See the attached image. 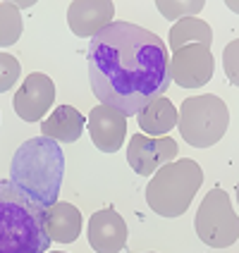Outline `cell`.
<instances>
[{
  "label": "cell",
  "mask_w": 239,
  "mask_h": 253,
  "mask_svg": "<svg viewBox=\"0 0 239 253\" xmlns=\"http://www.w3.org/2000/svg\"><path fill=\"white\" fill-rule=\"evenodd\" d=\"M168 48L153 31L113 22L89 43V82L100 105L137 115L170 88Z\"/></svg>",
  "instance_id": "cell-1"
},
{
  "label": "cell",
  "mask_w": 239,
  "mask_h": 253,
  "mask_svg": "<svg viewBox=\"0 0 239 253\" xmlns=\"http://www.w3.org/2000/svg\"><path fill=\"white\" fill-rule=\"evenodd\" d=\"M62 174H65L62 148L60 143L46 136L24 141L17 148L10 165L12 184L41 208L57 203Z\"/></svg>",
  "instance_id": "cell-2"
},
{
  "label": "cell",
  "mask_w": 239,
  "mask_h": 253,
  "mask_svg": "<svg viewBox=\"0 0 239 253\" xmlns=\"http://www.w3.org/2000/svg\"><path fill=\"white\" fill-rule=\"evenodd\" d=\"M48 246L43 208L12 182L0 179V253H46Z\"/></svg>",
  "instance_id": "cell-3"
},
{
  "label": "cell",
  "mask_w": 239,
  "mask_h": 253,
  "mask_svg": "<svg viewBox=\"0 0 239 253\" xmlns=\"http://www.w3.org/2000/svg\"><path fill=\"white\" fill-rule=\"evenodd\" d=\"M203 182V169L196 160H172L153 172L146 184V203L160 217H180L191 206Z\"/></svg>",
  "instance_id": "cell-4"
},
{
  "label": "cell",
  "mask_w": 239,
  "mask_h": 253,
  "mask_svg": "<svg viewBox=\"0 0 239 253\" xmlns=\"http://www.w3.org/2000/svg\"><path fill=\"white\" fill-rule=\"evenodd\" d=\"M230 125V110L225 100L203 93L182 103L177 110V126L182 139L194 148H211L225 136Z\"/></svg>",
  "instance_id": "cell-5"
},
{
  "label": "cell",
  "mask_w": 239,
  "mask_h": 253,
  "mask_svg": "<svg viewBox=\"0 0 239 253\" xmlns=\"http://www.w3.org/2000/svg\"><path fill=\"white\" fill-rule=\"evenodd\" d=\"M196 234L213 249H227L239 239V220L225 189L215 186L196 211Z\"/></svg>",
  "instance_id": "cell-6"
},
{
  "label": "cell",
  "mask_w": 239,
  "mask_h": 253,
  "mask_svg": "<svg viewBox=\"0 0 239 253\" xmlns=\"http://www.w3.org/2000/svg\"><path fill=\"white\" fill-rule=\"evenodd\" d=\"M170 82L180 88H201L213 79L215 72V60H213L211 48L206 45H184L172 53V60H168Z\"/></svg>",
  "instance_id": "cell-7"
},
{
  "label": "cell",
  "mask_w": 239,
  "mask_h": 253,
  "mask_svg": "<svg viewBox=\"0 0 239 253\" xmlns=\"http://www.w3.org/2000/svg\"><path fill=\"white\" fill-rule=\"evenodd\" d=\"M177 141L170 136H146V134H134L127 146V163L141 177H151L153 172L172 163L177 155Z\"/></svg>",
  "instance_id": "cell-8"
},
{
  "label": "cell",
  "mask_w": 239,
  "mask_h": 253,
  "mask_svg": "<svg viewBox=\"0 0 239 253\" xmlns=\"http://www.w3.org/2000/svg\"><path fill=\"white\" fill-rule=\"evenodd\" d=\"M55 100V84L50 82L48 74L34 72L22 82L12 98L14 113L19 115V120L24 122H39L46 117Z\"/></svg>",
  "instance_id": "cell-9"
},
{
  "label": "cell",
  "mask_w": 239,
  "mask_h": 253,
  "mask_svg": "<svg viewBox=\"0 0 239 253\" xmlns=\"http://www.w3.org/2000/svg\"><path fill=\"white\" fill-rule=\"evenodd\" d=\"M113 0H74L67 7V24L79 39H94L98 31L113 24Z\"/></svg>",
  "instance_id": "cell-10"
},
{
  "label": "cell",
  "mask_w": 239,
  "mask_h": 253,
  "mask_svg": "<svg viewBox=\"0 0 239 253\" xmlns=\"http://www.w3.org/2000/svg\"><path fill=\"white\" fill-rule=\"evenodd\" d=\"M89 134L94 146L103 153H117L127 136V120L110 105H96L89 115Z\"/></svg>",
  "instance_id": "cell-11"
},
{
  "label": "cell",
  "mask_w": 239,
  "mask_h": 253,
  "mask_svg": "<svg viewBox=\"0 0 239 253\" xmlns=\"http://www.w3.org/2000/svg\"><path fill=\"white\" fill-rule=\"evenodd\" d=\"M89 244L96 253H120L127 244V222L115 208H103L89 220Z\"/></svg>",
  "instance_id": "cell-12"
},
{
  "label": "cell",
  "mask_w": 239,
  "mask_h": 253,
  "mask_svg": "<svg viewBox=\"0 0 239 253\" xmlns=\"http://www.w3.org/2000/svg\"><path fill=\"white\" fill-rule=\"evenodd\" d=\"M43 227L50 241L72 244L82 234V212L67 201H57L53 206L43 208Z\"/></svg>",
  "instance_id": "cell-13"
},
{
  "label": "cell",
  "mask_w": 239,
  "mask_h": 253,
  "mask_svg": "<svg viewBox=\"0 0 239 253\" xmlns=\"http://www.w3.org/2000/svg\"><path fill=\"white\" fill-rule=\"evenodd\" d=\"M84 115L72 105L55 108L48 120L41 122V131L46 139H53L55 143H74L84 131Z\"/></svg>",
  "instance_id": "cell-14"
},
{
  "label": "cell",
  "mask_w": 239,
  "mask_h": 253,
  "mask_svg": "<svg viewBox=\"0 0 239 253\" xmlns=\"http://www.w3.org/2000/svg\"><path fill=\"white\" fill-rule=\"evenodd\" d=\"M137 122L141 126V134L146 136H165L172 126L177 125V108L165 96L151 100L137 113Z\"/></svg>",
  "instance_id": "cell-15"
},
{
  "label": "cell",
  "mask_w": 239,
  "mask_h": 253,
  "mask_svg": "<svg viewBox=\"0 0 239 253\" xmlns=\"http://www.w3.org/2000/svg\"><path fill=\"white\" fill-rule=\"evenodd\" d=\"M191 43H198V45L211 48V43H213L211 24H206L203 19H196V17L177 19V24H172V29H170V45H172V53L180 50V48H184V45H191Z\"/></svg>",
  "instance_id": "cell-16"
},
{
  "label": "cell",
  "mask_w": 239,
  "mask_h": 253,
  "mask_svg": "<svg viewBox=\"0 0 239 253\" xmlns=\"http://www.w3.org/2000/svg\"><path fill=\"white\" fill-rule=\"evenodd\" d=\"M24 31V22L17 2H0V48L19 41Z\"/></svg>",
  "instance_id": "cell-17"
},
{
  "label": "cell",
  "mask_w": 239,
  "mask_h": 253,
  "mask_svg": "<svg viewBox=\"0 0 239 253\" xmlns=\"http://www.w3.org/2000/svg\"><path fill=\"white\" fill-rule=\"evenodd\" d=\"M158 12L168 19H184V17H196L206 2L203 0H155Z\"/></svg>",
  "instance_id": "cell-18"
},
{
  "label": "cell",
  "mask_w": 239,
  "mask_h": 253,
  "mask_svg": "<svg viewBox=\"0 0 239 253\" xmlns=\"http://www.w3.org/2000/svg\"><path fill=\"white\" fill-rule=\"evenodd\" d=\"M19 70H22V65H19L17 57L7 55V53H0V93L2 91H10L17 84Z\"/></svg>",
  "instance_id": "cell-19"
},
{
  "label": "cell",
  "mask_w": 239,
  "mask_h": 253,
  "mask_svg": "<svg viewBox=\"0 0 239 253\" xmlns=\"http://www.w3.org/2000/svg\"><path fill=\"white\" fill-rule=\"evenodd\" d=\"M237 50H239V41L230 43L225 48V55H223V62H225V74L230 77V84H239V74H237Z\"/></svg>",
  "instance_id": "cell-20"
},
{
  "label": "cell",
  "mask_w": 239,
  "mask_h": 253,
  "mask_svg": "<svg viewBox=\"0 0 239 253\" xmlns=\"http://www.w3.org/2000/svg\"><path fill=\"white\" fill-rule=\"evenodd\" d=\"M55 253H60V251H55Z\"/></svg>",
  "instance_id": "cell-21"
}]
</instances>
